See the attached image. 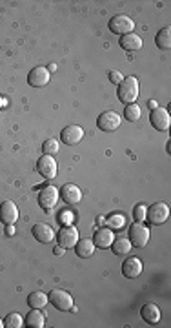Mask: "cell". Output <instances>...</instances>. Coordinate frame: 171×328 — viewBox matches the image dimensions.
<instances>
[{
  "label": "cell",
  "mask_w": 171,
  "mask_h": 328,
  "mask_svg": "<svg viewBox=\"0 0 171 328\" xmlns=\"http://www.w3.org/2000/svg\"><path fill=\"white\" fill-rule=\"evenodd\" d=\"M119 100L124 104H135V100L138 97V81L135 77H126L119 84Z\"/></svg>",
  "instance_id": "obj_1"
},
{
  "label": "cell",
  "mask_w": 171,
  "mask_h": 328,
  "mask_svg": "<svg viewBox=\"0 0 171 328\" xmlns=\"http://www.w3.org/2000/svg\"><path fill=\"white\" fill-rule=\"evenodd\" d=\"M146 219L147 223L153 224V226H160L169 219V206L166 203H155V205L147 206Z\"/></svg>",
  "instance_id": "obj_2"
},
{
  "label": "cell",
  "mask_w": 171,
  "mask_h": 328,
  "mask_svg": "<svg viewBox=\"0 0 171 328\" xmlns=\"http://www.w3.org/2000/svg\"><path fill=\"white\" fill-rule=\"evenodd\" d=\"M149 241V228L144 223H133L129 226V243L135 248H144Z\"/></svg>",
  "instance_id": "obj_3"
},
{
  "label": "cell",
  "mask_w": 171,
  "mask_h": 328,
  "mask_svg": "<svg viewBox=\"0 0 171 328\" xmlns=\"http://www.w3.org/2000/svg\"><path fill=\"white\" fill-rule=\"evenodd\" d=\"M48 301L55 306L57 310H62V312H67V310L73 308V295L66 290H51L48 294Z\"/></svg>",
  "instance_id": "obj_4"
},
{
  "label": "cell",
  "mask_w": 171,
  "mask_h": 328,
  "mask_svg": "<svg viewBox=\"0 0 171 328\" xmlns=\"http://www.w3.org/2000/svg\"><path fill=\"white\" fill-rule=\"evenodd\" d=\"M110 31L115 35H128L133 33L135 22L129 19L128 15H115L113 19H110Z\"/></svg>",
  "instance_id": "obj_5"
},
{
  "label": "cell",
  "mask_w": 171,
  "mask_h": 328,
  "mask_svg": "<svg viewBox=\"0 0 171 328\" xmlns=\"http://www.w3.org/2000/svg\"><path fill=\"white\" fill-rule=\"evenodd\" d=\"M37 171L44 177V179H55V177H57L58 166H57V161L53 159V155H46V153H44L42 157L37 161Z\"/></svg>",
  "instance_id": "obj_6"
},
{
  "label": "cell",
  "mask_w": 171,
  "mask_h": 328,
  "mask_svg": "<svg viewBox=\"0 0 171 328\" xmlns=\"http://www.w3.org/2000/svg\"><path fill=\"white\" fill-rule=\"evenodd\" d=\"M58 246H62L64 250L66 248H75L76 241H78V230L73 224H67V226H62L58 230Z\"/></svg>",
  "instance_id": "obj_7"
},
{
  "label": "cell",
  "mask_w": 171,
  "mask_h": 328,
  "mask_svg": "<svg viewBox=\"0 0 171 328\" xmlns=\"http://www.w3.org/2000/svg\"><path fill=\"white\" fill-rule=\"evenodd\" d=\"M149 120H151L153 128L158 129V132H167V129H169V126H171V117H169V113H167L166 108L151 109Z\"/></svg>",
  "instance_id": "obj_8"
},
{
  "label": "cell",
  "mask_w": 171,
  "mask_h": 328,
  "mask_svg": "<svg viewBox=\"0 0 171 328\" xmlns=\"http://www.w3.org/2000/svg\"><path fill=\"white\" fill-rule=\"evenodd\" d=\"M58 197H60V195H58V190L55 186H46V188L38 193V205H40V208L49 212V210H53L57 206Z\"/></svg>",
  "instance_id": "obj_9"
},
{
  "label": "cell",
  "mask_w": 171,
  "mask_h": 328,
  "mask_svg": "<svg viewBox=\"0 0 171 328\" xmlns=\"http://www.w3.org/2000/svg\"><path fill=\"white\" fill-rule=\"evenodd\" d=\"M58 195H60V199L66 203V205L69 206H75L78 205L82 201V191L80 188L76 184H73V182H67V184H64L60 188V191H58Z\"/></svg>",
  "instance_id": "obj_10"
},
{
  "label": "cell",
  "mask_w": 171,
  "mask_h": 328,
  "mask_svg": "<svg viewBox=\"0 0 171 328\" xmlns=\"http://www.w3.org/2000/svg\"><path fill=\"white\" fill-rule=\"evenodd\" d=\"M97 126L102 132H115V129H119L120 126L119 113H115V111H102L99 115V119H97Z\"/></svg>",
  "instance_id": "obj_11"
},
{
  "label": "cell",
  "mask_w": 171,
  "mask_h": 328,
  "mask_svg": "<svg viewBox=\"0 0 171 328\" xmlns=\"http://www.w3.org/2000/svg\"><path fill=\"white\" fill-rule=\"evenodd\" d=\"M19 221V208L15 205L13 201H4L2 205H0V223L6 224V226H10Z\"/></svg>",
  "instance_id": "obj_12"
},
{
  "label": "cell",
  "mask_w": 171,
  "mask_h": 328,
  "mask_svg": "<svg viewBox=\"0 0 171 328\" xmlns=\"http://www.w3.org/2000/svg\"><path fill=\"white\" fill-rule=\"evenodd\" d=\"M84 137V129L80 126H76V124H69L66 128L60 132V141L67 146H75L78 144Z\"/></svg>",
  "instance_id": "obj_13"
},
{
  "label": "cell",
  "mask_w": 171,
  "mask_h": 328,
  "mask_svg": "<svg viewBox=\"0 0 171 328\" xmlns=\"http://www.w3.org/2000/svg\"><path fill=\"white\" fill-rule=\"evenodd\" d=\"M49 79H51L49 70H46V68H42V66H37L29 72L28 84L31 86V88H44V86L49 82Z\"/></svg>",
  "instance_id": "obj_14"
},
{
  "label": "cell",
  "mask_w": 171,
  "mask_h": 328,
  "mask_svg": "<svg viewBox=\"0 0 171 328\" xmlns=\"http://www.w3.org/2000/svg\"><path fill=\"white\" fill-rule=\"evenodd\" d=\"M31 233H33V237L37 239L38 243L42 244H49L51 241H55V230L49 226V224L46 223H37L33 226V230H31Z\"/></svg>",
  "instance_id": "obj_15"
},
{
  "label": "cell",
  "mask_w": 171,
  "mask_h": 328,
  "mask_svg": "<svg viewBox=\"0 0 171 328\" xmlns=\"http://www.w3.org/2000/svg\"><path fill=\"white\" fill-rule=\"evenodd\" d=\"M122 274L124 277L128 279H135L142 274V261L138 257H128L126 261L122 263Z\"/></svg>",
  "instance_id": "obj_16"
},
{
  "label": "cell",
  "mask_w": 171,
  "mask_h": 328,
  "mask_svg": "<svg viewBox=\"0 0 171 328\" xmlns=\"http://www.w3.org/2000/svg\"><path fill=\"white\" fill-rule=\"evenodd\" d=\"M140 315H142V319L146 321L147 324H157L158 321H160V317H162L160 308H158L157 304H153V303L144 304L142 310H140Z\"/></svg>",
  "instance_id": "obj_17"
},
{
  "label": "cell",
  "mask_w": 171,
  "mask_h": 328,
  "mask_svg": "<svg viewBox=\"0 0 171 328\" xmlns=\"http://www.w3.org/2000/svg\"><path fill=\"white\" fill-rule=\"evenodd\" d=\"M113 241H115V235L111 232V228H100L93 235V243L99 248H110L113 244Z\"/></svg>",
  "instance_id": "obj_18"
},
{
  "label": "cell",
  "mask_w": 171,
  "mask_h": 328,
  "mask_svg": "<svg viewBox=\"0 0 171 328\" xmlns=\"http://www.w3.org/2000/svg\"><path fill=\"white\" fill-rule=\"evenodd\" d=\"M120 48H124L126 51H138L142 48V38L138 37L137 33H128L120 37Z\"/></svg>",
  "instance_id": "obj_19"
},
{
  "label": "cell",
  "mask_w": 171,
  "mask_h": 328,
  "mask_svg": "<svg viewBox=\"0 0 171 328\" xmlns=\"http://www.w3.org/2000/svg\"><path fill=\"white\" fill-rule=\"evenodd\" d=\"M75 252L82 259H88V257H91L95 253V243L91 239H78L75 244Z\"/></svg>",
  "instance_id": "obj_20"
},
{
  "label": "cell",
  "mask_w": 171,
  "mask_h": 328,
  "mask_svg": "<svg viewBox=\"0 0 171 328\" xmlns=\"http://www.w3.org/2000/svg\"><path fill=\"white\" fill-rule=\"evenodd\" d=\"M46 324V317L38 308H31V312L26 317V326L29 328H42Z\"/></svg>",
  "instance_id": "obj_21"
},
{
  "label": "cell",
  "mask_w": 171,
  "mask_h": 328,
  "mask_svg": "<svg viewBox=\"0 0 171 328\" xmlns=\"http://www.w3.org/2000/svg\"><path fill=\"white\" fill-rule=\"evenodd\" d=\"M155 44H157V48H160V49L171 48V28L169 26H166V28H162L160 31H158L157 37H155Z\"/></svg>",
  "instance_id": "obj_22"
},
{
  "label": "cell",
  "mask_w": 171,
  "mask_h": 328,
  "mask_svg": "<svg viewBox=\"0 0 171 328\" xmlns=\"http://www.w3.org/2000/svg\"><path fill=\"white\" fill-rule=\"evenodd\" d=\"M111 248H113L115 255H128V253L131 252V243H129L128 237H119L113 241Z\"/></svg>",
  "instance_id": "obj_23"
},
{
  "label": "cell",
  "mask_w": 171,
  "mask_h": 328,
  "mask_svg": "<svg viewBox=\"0 0 171 328\" xmlns=\"http://www.w3.org/2000/svg\"><path fill=\"white\" fill-rule=\"evenodd\" d=\"M28 304L29 308H38V310L44 308L48 304V294H44V292H33V294H29Z\"/></svg>",
  "instance_id": "obj_24"
},
{
  "label": "cell",
  "mask_w": 171,
  "mask_h": 328,
  "mask_svg": "<svg viewBox=\"0 0 171 328\" xmlns=\"http://www.w3.org/2000/svg\"><path fill=\"white\" fill-rule=\"evenodd\" d=\"M4 326L6 328H20V326H24V319H22L20 314H17V312H11V314L6 315Z\"/></svg>",
  "instance_id": "obj_25"
},
{
  "label": "cell",
  "mask_w": 171,
  "mask_h": 328,
  "mask_svg": "<svg viewBox=\"0 0 171 328\" xmlns=\"http://www.w3.org/2000/svg\"><path fill=\"white\" fill-rule=\"evenodd\" d=\"M140 115H142V109H140V106H137V104H128L126 106V109H124V117H126L129 122L138 120L140 119Z\"/></svg>",
  "instance_id": "obj_26"
},
{
  "label": "cell",
  "mask_w": 171,
  "mask_h": 328,
  "mask_svg": "<svg viewBox=\"0 0 171 328\" xmlns=\"http://www.w3.org/2000/svg\"><path fill=\"white\" fill-rule=\"evenodd\" d=\"M42 150L46 155H55V153H58V150H60V144H58L57 139H46L42 144Z\"/></svg>",
  "instance_id": "obj_27"
},
{
  "label": "cell",
  "mask_w": 171,
  "mask_h": 328,
  "mask_svg": "<svg viewBox=\"0 0 171 328\" xmlns=\"http://www.w3.org/2000/svg\"><path fill=\"white\" fill-rule=\"evenodd\" d=\"M146 212H147L146 205H137V206H135V210H133L135 223H144V221H146Z\"/></svg>",
  "instance_id": "obj_28"
},
{
  "label": "cell",
  "mask_w": 171,
  "mask_h": 328,
  "mask_svg": "<svg viewBox=\"0 0 171 328\" xmlns=\"http://www.w3.org/2000/svg\"><path fill=\"white\" fill-rule=\"evenodd\" d=\"M124 223H126V221H124L122 215H117V214H113L108 219V224H110V228H113V230H122Z\"/></svg>",
  "instance_id": "obj_29"
},
{
  "label": "cell",
  "mask_w": 171,
  "mask_h": 328,
  "mask_svg": "<svg viewBox=\"0 0 171 328\" xmlns=\"http://www.w3.org/2000/svg\"><path fill=\"white\" fill-rule=\"evenodd\" d=\"M58 221H60L64 226H67V224H73V214L69 212V210H66V212H62V214L58 215Z\"/></svg>",
  "instance_id": "obj_30"
},
{
  "label": "cell",
  "mask_w": 171,
  "mask_h": 328,
  "mask_svg": "<svg viewBox=\"0 0 171 328\" xmlns=\"http://www.w3.org/2000/svg\"><path fill=\"white\" fill-rule=\"evenodd\" d=\"M110 81L113 82V84H117V86H119L120 82L124 81V77L120 75L119 72H115V70H113V72H110Z\"/></svg>",
  "instance_id": "obj_31"
},
{
  "label": "cell",
  "mask_w": 171,
  "mask_h": 328,
  "mask_svg": "<svg viewBox=\"0 0 171 328\" xmlns=\"http://www.w3.org/2000/svg\"><path fill=\"white\" fill-rule=\"evenodd\" d=\"M13 233H15L13 224H10V226H6V235H13Z\"/></svg>",
  "instance_id": "obj_32"
},
{
  "label": "cell",
  "mask_w": 171,
  "mask_h": 328,
  "mask_svg": "<svg viewBox=\"0 0 171 328\" xmlns=\"http://www.w3.org/2000/svg\"><path fill=\"white\" fill-rule=\"evenodd\" d=\"M53 252H55V255H64V248H62V246H57L55 250H53Z\"/></svg>",
  "instance_id": "obj_33"
},
{
  "label": "cell",
  "mask_w": 171,
  "mask_h": 328,
  "mask_svg": "<svg viewBox=\"0 0 171 328\" xmlns=\"http://www.w3.org/2000/svg\"><path fill=\"white\" fill-rule=\"evenodd\" d=\"M147 106H149V108H151V109L158 108V106H157V102H155V100H149V102H147Z\"/></svg>",
  "instance_id": "obj_34"
},
{
  "label": "cell",
  "mask_w": 171,
  "mask_h": 328,
  "mask_svg": "<svg viewBox=\"0 0 171 328\" xmlns=\"http://www.w3.org/2000/svg\"><path fill=\"white\" fill-rule=\"evenodd\" d=\"M97 223H99V224H104V223H106V219H104V217H99V219H97Z\"/></svg>",
  "instance_id": "obj_35"
},
{
  "label": "cell",
  "mask_w": 171,
  "mask_h": 328,
  "mask_svg": "<svg viewBox=\"0 0 171 328\" xmlns=\"http://www.w3.org/2000/svg\"><path fill=\"white\" fill-rule=\"evenodd\" d=\"M2 104H4V99H2V97H0V108H2Z\"/></svg>",
  "instance_id": "obj_36"
},
{
  "label": "cell",
  "mask_w": 171,
  "mask_h": 328,
  "mask_svg": "<svg viewBox=\"0 0 171 328\" xmlns=\"http://www.w3.org/2000/svg\"><path fill=\"white\" fill-rule=\"evenodd\" d=\"M2 326H4V321H2V319H0V328H2Z\"/></svg>",
  "instance_id": "obj_37"
}]
</instances>
